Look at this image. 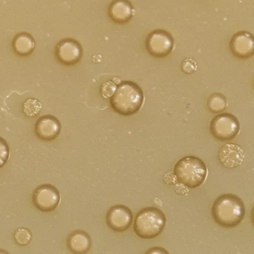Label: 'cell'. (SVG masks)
<instances>
[{"instance_id": "e0dca14e", "label": "cell", "mask_w": 254, "mask_h": 254, "mask_svg": "<svg viewBox=\"0 0 254 254\" xmlns=\"http://www.w3.org/2000/svg\"><path fill=\"white\" fill-rule=\"evenodd\" d=\"M144 254H170L164 248L160 246L149 248Z\"/></svg>"}, {"instance_id": "ffe728a7", "label": "cell", "mask_w": 254, "mask_h": 254, "mask_svg": "<svg viewBox=\"0 0 254 254\" xmlns=\"http://www.w3.org/2000/svg\"><path fill=\"white\" fill-rule=\"evenodd\" d=\"M0 254H1V253H0Z\"/></svg>"}, {"instance_id": "d6986e66", "label": "cell", "mask_w": 254, "mask_h": 254, "mask_svg": "<svg viewBox=\"0 0 254 254\" xmlns=\"http://www.w3.org/2000/svg\"></svg>"}, {"instance_id": "5b68a950", "label": "cell", "mask_w": 254, "mask_h": 254, "mask_svg": "<svg viewBox=\"0 0 254 254\" xmlns=\"http://www.w3.org/2000/svg\"><path fill=\"white\" fill-rule=\"evenodd\" d=\"M238 119L229 113L218 115L212 119L210 129L215 138L219 140H231L235 138L240 131Z\"/></svg>"}, {"instance_id": "9c48e42d", "label": "cell", "mask_w": 254, "mask_h": 254, "mask_svg": "<svg viewBox=\"0 0 254 254\" xmlns=\"http://www.w3.org/2000/svg\"><path fill=\"white\" fill-rule=\"evenodd\" d=\"M61 131V122L50 115L40 118L35 125L36 134L41 140H54L59 136Z\"/></svg>"}, {"instance_id": "6da1fadb", "label": "cell", "mask_w": 254, "mask_h": 254, "mask_svg": "<svg viewBox=\"0 0 254 254\" xmlns=\"http://www.w3.org/2000/svg\"><path fill=\"white\" fill-rule=\"evenodd\" d=\"M214 222L222 228H233L243 222L246 207L243 200L234 194H223L218 197L211 208Z\"/></svg>"}, {"instance_id": "277c9868", "label": "cell", "mask_w": 254, "mask_h": 254, "mask_svg": "<svg viewBox=\"0 0 254 254\" xmlns=\"http://www.w3.org/2000/svg\"><path fill=\"white\" fill-rule=\"evenodd\" d=\"M174 175L179 183L193 189L201 186L207 175V169L202 160L195 156L181 158L174 167Z\"/></svg>"}, {"instance_id": "3957f363", "label": "cell", "mask_w": 254, "mask_h": 254, "mask_svg": "<svg viewBox=\"0 0 254 254\" xmlns=\"http://www.w3.org/2000/svg\"><path fill=\"white\" fill-rule=\"evenodd\" d=\"M167 219L162 210L157 207L142 209L134 218L133 228L137 237L143 240L158 237L165 228Z\"/></svg>"}, {"instance_id": "2e32d148", "label": "cell", "mask_w": 254, "mask_h": 254, "mask_svg": "<svg viewBox=\"0 0 254 254\" xmlns=\"http://www.w3.org/2000/svg\"><path fill=\"white\" fill-rule=\"evenodd\" d=\"M16 240L19 244L26 245L31 240V235L26 230L21 229L16 232Z\"/></svg>"}, {"instance_id": "ac0fdd59", "label": "cell", "mask_w": 254, "mask_h": 254, "mask_svg": "<svg viewBox=\"0 0 254 254\" xmlns=\"http://www.w3.org/2000/svg\"><path fill=\"white\" fill-rule=\"evenodd\" d=\"M252 223H253V225L254 226V206L253 209H252Z\"/></svg>"}, {"instance_id": "30bf717a", "label": "cell", "mask_w": 254, "mask_h": 254, "mask_svg": "<svg viewBox=\"0 0 254 254\" xmlns=\"http://www.w3.org/2000/svg\"><path fill=\"white\" fill-rule=\"evenodd\" d=\"M92 246L90 236L82 230L73 231L67 240L68 250L73 254H86L90 251Z\"/></svg>"}, {"instance_id": "5bb4252c", "label": "cell", "mask_w": 254, "mask_h": 254, "mask_svg": "<svg viewBox=\"0 0 254 254\" xmlns=\"http://www.w3.org/2000/svg\"><path fill=\"white\" fill-rule=\"evenodd\" d=\"M34 43L32 40L27 36H20L15 42V47L19 53H29L34 49Z\"/></svg>"}, {"instance_id": "9a60e30c", "label": "cell", "mask_w": 254, "mask_h": 254, "mask_svg": "<svg viewBox=\"0 0 254 254\" xmlns=\"http://www.w3.org/2000/svg\"><path fill=\"white\" fill-rule=\"evenodd\" d=\"M9 157V147L5 140L0 137V168L7 162Z\"/></svg>"}, {"instance_id": "8fae6325", "label": "cell", "mask_w": 254, "mask_h": 254, "mask_svg": "<svg viewBox=\"0 0 254 254\" xmlns=\"http://www.w3.org/2000/svg\"><path fill=\"white\" fill-rule=\"evenodd\" d=\"M58 55L64 64L72 65L80 60V51L75 46L65 44L60 48Z\"/></svg>"}, {"instance_id": "7c38bea8", "label": "cell", "mask_w": 254, "mask_h": 254, "mask_svg": "<svg viewBox=\"0 0 254 254\" xmlns=\"http://www.w3.org/2000/svg\"><path fill=\"white\" fill-rule=\"evenodd\" d=\"M208 110L213 113H220L228 107V101L222 94L216 92L209 96L207 101Z\"/></svg>"}, {"instance_id": "4fadbf2b", "label": "cell", "mask_w": 254, "mask_h": 254, "mask_svg": "<svg viewBox=\"0 0 254 254\" xmlns=\"http://www.w3.org/2000/svg\"><path fill=\"white\" fill-rule=\"evenodd\" d=\"M42 104L35 98H28L25 100L22 105V111L25 116L29 118H34L40 113Z\"/></svg>"}, {"instance_id": "7a4b0ae2", "label": "cell", "mask_w": 254, "mask_h": 254, "mask_svg": "<svg viewBox=\"0 0 254 254\" xmlns=\"http://www.w3.org/2000/svg\"><path fill=\"white\" fill-rule=\"evenodd\" d=\"M144 95L141 88L130 80L122 81L110 98L112 108L124 116H132L143 106Z\"/></svg>"}, {"instance_id": "52a82bcc", "label": "cell", "mask_w": 254, "mask_h": 254, "mask_svg": "<svg viewBox=\"0 0 254 254\" xmlns=\"http://www.w3.org/2000/svg\"><path fill=\"white\" fill-rule=\"evenodd\" d=\"M60 201L61 194L53 185H41L34 192V204L43 211L55 210L59 205Z\"/></svg>"}, {"instance_id": "ba28073f", "label": "cell", "mask_w": 254, "mask_h": 254, "mask_svg": "<svg viewBox=\"0 0 254 254\" xmlns=\"http://www.w3.org/2000/svg\"><path fill=\"white\" fill-rule=\"evenodd\" d=\"M244 150L236 143H227L219 149L218 159L223 167L234 169L240 167L245 159Z\"/></svg>"}, {"instance_id": "8992f818", "label": "cell", "mask_w": 254, "mask_h": 254, "mask_svg": "<svg viewBox=\"0 0 254 254\" xmlns=\"http://www.w3.org/2000/svg\"><path fill=\"white\" fill-rule=\"evenodd\" d=\"M106 221L108 228L114 232H125L132 225V211L126 205L116 204L109 209Z\"/></svg>"}]
</instances>
